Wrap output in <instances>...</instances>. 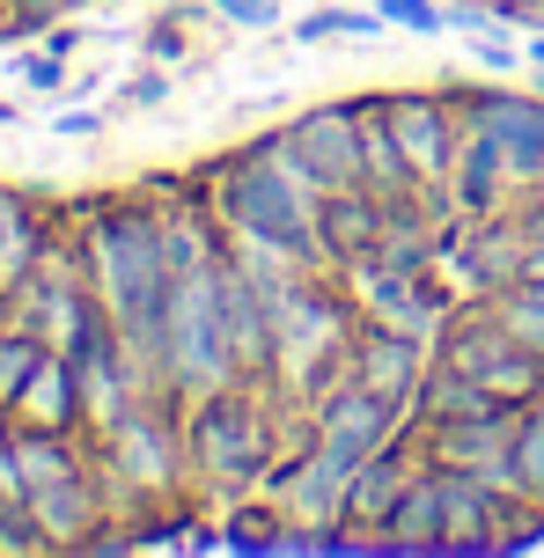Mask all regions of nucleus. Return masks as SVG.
<instances>
[{
    "mask_svg": "<svg viewBox=\"0 0 544 558\" xmlns=\"http://www.w3.org/2000/svg\"><path fill=\"white\" fill-rule=\"evenodd\" d=\"M155 235H162L170 279H177V272H200V265H214V257H221V243H214V228H206V214H200V206H177V214H155Z\"/></svg>",
    "mask_w": 544,
    "mask_h": 558,
    "instance_id": "19",
    "label": "nucleus"
},
{
    "mask_svg": "<svg viewBox=\"0 0 544 558\" xmlns=\"http://www.w3.org/2000/svg\"><path fill=\"white\" fill-rule=\"evenodd\" d=\"M375 15H353V8H324V15H302V29H294V37H302V45H324V37H375Z\"/></svg>",
    "mask_w": 544,
    "mask_h": 558,
    "instance_id": "24",
    "label": "nucleus"
},
{
    "mask_svg": "<svg viewBox=\"0 0 544 558\" xmlns=\"http://www.w3.org/2000/svg\"><path fill=\"white\" fill-rule=\"evenodd\" d=\"M390 140H398L404 169H412V184H442L449 177V155H457V133H449V111L434 104V96H390V104H375Z\"/></svg>",
    "mask_w": 544,
    "mask_h": 558,
    "instance_id": "10",
    "label": "nucleus"
},
{
    "mask_svg": "<svg viewBox=\"0 0 544 558\" xmlns=\"http://www.w3.org/2000/svg\"><path fill=\"white\" fill-rule=\"evenodd\" d=\"M420 345H427V338H404V331H383V324H375V338L353 353V383H368V390L390 397V404H412V397H420Z\"/></svg>",
    "mask_w": 544,
    "mask_h": 558,
    "instance_id": "14",
    "label": "nucleus"
},
{
    "mask_svg": "<svg viewBox=\"0 0 544 558\" xmlns=\"http://www.w3.org/2000/svg\"><path fill=\"white\" fill-rule=\"evenodd\" d=\"M493 316H500V331L516 338V345H530V353H537L544 361V294L537 287H500V294H493Z\"/></svg>",
    "mask_w": 544,
    "mask_h": 558,
    "instance_id": "21",
    "label": "nucleus"
},
{
    "mask_svg": "<svg viewBox=\"0 0 544 558\" xmlns=\"http://www.w3.org/2000/svg\"><path fill=\"white\" fill-rule=\"evenodd\" d=\"M516 471H522V485H530V500L544 507V412H522V426H516Z\"/></svg>",
    "mask_w": 544,
    "mask_h": 558,
    "instance_id": "23",
    "label": "nucleus"
},
{
    "mask_svg": "<svg viewBox=\"0 0 544 558\" xmlns=\"http://www.w3.org/2000/svg\"><path fill=\"white\" fill-rule=\"evenodd\" d=\"M346 353V316L339 302H324L310 279H294L280 302H273V367H280L287 390H316L324 367Z\"/></svg>",
    "mask_w": 544,
    "mask_h": 558,
    "instance_id": "4",
    "label": "nucleus"
},
{
    "mask_svg": "<svg viewBox=\"0 0 544 558\" xmlns=\"http://www.w3.org/2000/svg\"><path fill=\"white\" fill-rule=\"evenodd\" d=\"M404 485H412V471H404L390 448H375L368 463L353 471V485H346V522H390L404 500Z\"/></svg>",
    "mask_w": 544,
    "mask_h": 558,
    "instance_id": "17",
    "label": "nucleus"
},
{
    "mask_svg": "<svg viewBox=\"0 0 544 558\" xmlns=\"http://www.w3.org/2000/svg\"><path fill=\"white\" fill-rule=\"evenodd\" d=\"M221 228L251 235V243H273V251H294L302 265H331L324 228H316V192H302L280 162H265L258 147L221 169Z\"/></svg>",
    "mask_w": 544,
    "mask_h": 558,
    "instance_id": "2",
    "label": "nucleus"
},
{
    "mask_svg": "<svg viewBox=\"0 0 544 558\" xmlns=\"http://www.w3.org/2000/svg\"><path fill=\"white\" fill-rule=\"evenodd\" d=\"M353 294L368 308L383 331H404V338H434L442 331V302L420 287V265H390V257H353Z\"/></svg>",
    "mask_w": 544,
    "mask_h": 558,
    "instance_id": "7",
    "label": "nucleus"
},
{
    "mask_svg": "<svg viewBox=\"0 0 544 558\" xmlns=\"http://www.w3.org/2000/svg\"><path fill=\"white\" fill-rule=\"evenodd\" d=\"M493 404H500V397H493L486 383H471L463 367H449V361L420 375V412H427L434 426H442V418H471V412H493Z\"/></svg>",
    "mask_w": 544,
    "mask_h": 558,
    "instance_id": "18",
    "label": "nucleus"
},
{
    "mask_svg": "<svg viewBox=\"0 0 544 558\" xmlns=\"http://www.w3.org/2000/svg\"><path fill=\"white\" fill-rule=\"evenodd\" d=\"M287 133H294V147H302L316 192H346V184H361V104L310 111V118H294Z\"/></svg>",
    "mask_w": 544,
    "mask_h": 558,
    "instance_id": "9",
    "label": "nucleus"
},
{
    "mask_svg": "<svg viewBox=\"0 0 544 558\" xmlns=\"http://www.w3.org/2000/svg\"><path fill=\"white\" fill-rule=\"evenodd\" d=\"M235 338H229V308H221V257L200 272H177L170 287V338H162V383L192 397L235 390Z\"/></svg>",
    "mask_w": 544,
    "mask_h": 558,
    "instance_id": "3",
    "label": "nucleus"
},
{
    "mask_svg": "<svg viewBox=\"0 0 544 558\" xmlns=\"http://www.w3.org/2000/svg\"><path fill=\"white\" fill-rule=\"evenodd\" d=\"M530 59H544V37H537V45H530Z\"/></svg>",
    "mask_w": 544,
    "mask_h": 558,
    "instance_id": "30",
    "label": "nucleus"
},
{
    "mask_svg": "<svg viewBox=\"0 0 544 558\" xmlns=\"http://www.w3.org/2000/svg\"><path fill=\"white\" fill-rule=\"evenodd\" d=\"M221 15H235V23H273V0H221Z\"/></svg>",
    "mask_w": 544,
    "mask_h": 558,
    "instance_id": "27",
    "label": "nucleus"
},
{
    "mask_svg": "<svg viewBox=\"0 0 544 558\" xmlns=\"http://www.w3.org/2000/svg\"><path fill=\"white\" fill-rule=\"evenodd\" d=\"M29 514L45 522V536H82L88 522H96V500H88L82 477H52V485L29 493Z\"/></svg>",
    "mask_w": 544,
    "mask_h": 558,
    "instance_id": "20",
    "label": "nucleus"
},
{
    "mask_svg": "<svg viewBox=\"0 0 544 558\" xmlns=\"http://www.w3.org/2000/svg\"><path fill=\"white\" fill-rule=\"evenodd\" d=\"M192 463L214 477H251L273 463V434H265V418L251 397H235V390H214L200 397V412H192Z\"/></svg>",
    "mask_w": 544,
    "mask_h": 558,
    "instance_id": "5",
    "label": "nucleus"
},
{
    "mask_svg": "<svg viewBox=\"0 0 544 558\" xmlns=\"http://www.w3.org/2000/svg\"><path fill=\"white\" fill-rule=\"evenodd\" d=\"M29 251H37V228H29L23 198H8V192H0V279H15V272H23Z\"/></svg>",
    "mask_w": 544,
    "mask_h": 558,
    "instance_id": "22",
    "label": "nucleus"
},
{
    "mask_svg": "<svg viewBox=\"0 0 544 558\" xmlns=\"http://www.w3.org/2000/svg\"><path fill=\"white\" fill-rule=\"evenodd\" d=\"M442 361L463 367L471 383H486L500 404H522V397H537V390H544V361L530 353V345H516V338L500 331V316L457 324V331H449V345H442Z\"/></svg>",
    "mask_w": 544,
    "mask_h": 558,
    "instance_id": "6",
    "label": "nucleus"
},
{
    "mask_svg": "<svg viewBox=\"0 0 544 558\" xmlns=\"http://www.w3.org/2000/svg\"><path fill=\"white\" fill-rule=\"evenodd\" d=\"M37 361H45V353H37L29 338H0V397H15V390H23Z\"/></svg>",
    "mask_w": 544,
    "mask_h": 558,
    "instance_id": "25",
    "label": "nucleus"
},
{
    "mask_svg": "<svg viewBox=\"0 0 544 558\" xmlns=\"http://www.w3.org/2000/svg\"><path fill=\"white\" fill-rule=\"evenodd\" d=\"M500 184H516V177H508V162H500L493 133L471 125V133L457 140V155H449V198H457V214H493Z\"/></svg>",
    "mask_w": 544,
    "mask_h": 558,
    "instance_id": "15",
    "label": "nucleus"
},
{
    "mask_svg": "<svg viewBox=\"0 0 544 558\" xmlns=\"http://www.w3.org/2000/svg\"><path fill=\"white\" fill-rule=\"evenodd\" d=\"M522 287H537V294H544V243H530V265H522Z\"/></svg>",
    "mask_w": 544,
    "mask_h": 558,
    "instance_id": "28",
    "label": "nucleus"
},
{
    "mask_svg": "<svg viewBox=\"0 0 544 558\" xmlns=\"http://www.w3.org/2000/svg\"><path fill=\"white\" fill-rule=\"evenodd\" d=\"M398 412H404V404H390V397H375L368 383L346 375L339 390L324 397V412H316V441L331 448V456H346V463H368L375 448H390Z\"/></svg>",
    "mask_w": 544,
    "mask_h": 558,
    "instance_id": "8",
    "label": "nucleus"
},
{
    "mask_svg": "<svg viewBox=\"0 0 544 558\" xmlns=\"http://www.w3.org/2000/svg\"><path fill=\"white\" fill-rule=\"evenodd\" d=\"M471 125L493 133V147H500V162H508L516 184H544V104L537 96H479Z\"/></svg>",
    "mask_w": 544,
    "mask_h": 558,
    "instance_id": "11",
    "label": "nucleus"
},
{
    "mask_svg": "<svg viewBox=\"0 0 544 558\" xmlns=\"http://www.w3.org/2000/svg\"><path fill=\"white\" fill-rule=\"evenodd\" d=\"M88 265H96V302L111 316L118 345L133 361L162 367V338H170V257L155 235V214H104L88 235Z\"/></svg>",
    "mask_w": 544,
    "mask_h": 558,
    "instance_id": "1",
    "label": "nucleus"
},
{
    "mask_svg": "<svg viewBox=\"0 0 544 558\" xmlns=\"http://www.w3.org/2000/svg\"><path fill=\"white\" fill-rule=\"evenodd\" d=\"M383 8H390V23H404V29H442L449 23V15L427 8V0H383Z\"/></svg>",
    "mask_w": 544,
    "mask_h": 558,
    "instance_id": "26",
    "label": "nucleus"
},
{
    "mask_svg": "<svg viewBox=\"0 0 544 558\" xmlns=\"http://www.w3.org/2000/svg\"><path fill=\"white\" fill-rule=\"evenodd\" d=\"M118 104H162V82H133L125 96H118Z\"/></svg>",
    "mask_w": 544,
    "mask_h": 558,
    "instance_id": "29",
    "label": "nucleus"
},
{
    "mask_svg": "<svg viewBox=\"0 0 544 558\" xmlns=\"http://www.w3.org/2000/svg\"><path fill=\"white\" fill-rule=\"evenodd\" d=\"M74 404H82V383H74V361L67 353H45V361L29 367V383L15 390V412L29 426H52V434L74 418Z\"/></svg>",
    "mask_w": 544,
    "mask_h": 558,
    "instance_id": "16",
    "label": "nucleus"
},
{
    "mask_svg": "<svg viewBox=\"0 0 544 558\" xmlns=\"http://www.w3.org/2000/svg\"><path fill=\"white\" fill-rule=\"evenodd\" d=\"M111 456H118V477L141 485V493H170L177 471H184V448H177V434L155 412L111 418Z\"/></svg>",
    "mask_w": 544,
    "mask_h": 558,
    "instance_id": "12",
    "label": "nucleus"
},
{
    "mask_svg": "<svg viewBox=\"0 0 544 558\" xmlns=\"http://www.w3.org/2000/svg\"><path fill=\"white\" fill-rule=\"evenodd\" d=\"M316 228H324V251L331 257H368L383 243V228H390V206L368 192V184H346V192H324L316 198Z\"/></svg>",
    "mask_w": 544,
    "mask_h": 558,
    "instance_id": "13",
    "label": "nucleus"
}]
</instances>
